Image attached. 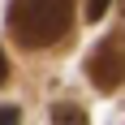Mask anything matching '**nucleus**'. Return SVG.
Wrapping results in <instances>:
<instances>
[{
  "label": "nucleus",
  "mask_w": 125,
  "mask_h": 125,
  "mask_svg": "<svg viewBox=\"0 0 125 125\" xmlns=\"http://www.w3.org/2000/svg\"><path fill=\"white\" fill-rule=\"evenodd\" d=\"M4 26L22 48H52L73 26V0H9Z\"/></svg>",
  "instance_id": "obj_1"
},
{
  "label": "nucleus",
  "mask_w": 125,
  "mask_h": 125,
  "mask_svg": "<svg viewBox=\"0 0 125 125\" xmlns=\"http://www.w3.org/2000/svg\"><path fill=\"white\" fill-rule=\"evenodd\" d=\"M86 78L95 82L99 91H116L125 82V52H121V39H104V43H95L86 56Z\"/></svg>",
  "instance_id": "obj_2"
},
{
  "label": "nucleus",
  "mask_w": 125,
  "mask_h": 125,
  "mask_svg": "<svg viewBox=\"0 0 125 125\" xmlns=\"http://www.w3.org/2000/svg\"><path fill=\"white\" fill-rule=\"evenodd\" d=\"M52 125H91V116H86V108L82 104H56L52 108Z\"/></svg>",
  "instance_id": "obj_3"
},
{
  "label": "nucleus",
  "mask_w": 125,
  "mask_h": 125,
  "mask_svg": "<svg viewBox=\"0 0 125 125\" xmlns=\"http://www.w3.org/2000/svg\"><path fill=\"white\" fill-rule=\"evenodd\" d=\"M108 4H112V0H86V22H99Z\"/></svg>",
  "instance_id": "obj_4"
},
{
  "label": "nucleus",
  "mask_w": 125,
  "mask_h": 125,
  "mask_svg": "<svg viewBox=\"0 0 125 125\" xmlns=\"http://www.w3.org/2000/svg\"><path fill=\"white\" fill-rule=\"evenodd\" d=\"M0 125H22V108L4 104V108H0Z\"/></svg>",
  "instance_id": "obj_5"
},
{
  "label": "nucleus",
  "mask_w": 125,
  "mask_h": 125,
  "mask_svg": "<svg viewBox=\"0 0 125 125\" xmlns=\"http://www.w3.org/2000/svg\"><path fill=\"white\" fill-rule=\"evenodd\" d=\"M116 30H121V43H125V0H116Z\"/></svg>",
  "instance_id": "obj_6"
},
{
  "label": "nucleus",
  "mask_w": 125,
  "mask_h": 125,
  "mask_svg": "<svg viewBox=\"0 0 125 125\" xmlns=\"http://www.w3.org/2000/svg\"><path fill=\"white\" fill-rule=\"evenodd\" d=\"M4 78H9V56L0 52V86H4Z\"/></svg>",
  "instance_id": "obj_7"
},
{
  "label": "nucleus",
  "mask_w": 125,
  "mask_h": 125,
  "mask_svg": "<svg viewBox=\"0 0 125 125\" xmlns=\"http://www.w3.org/2000/svg\"><path fill=\"white\" fill-rule=\"evenodd\" d=\"M112 125H116V121H112ZM121 125H125V116H121Z\"/></svg>",
  "instance_id": "obj_8"
}]
</instances>
